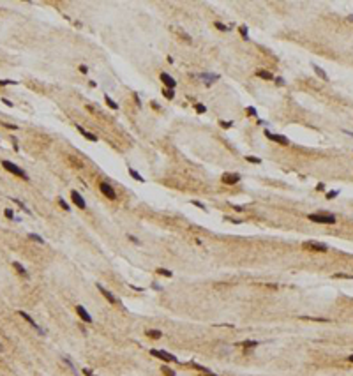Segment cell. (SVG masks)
<instances>
[{
    "mask_svg": "<svg viewBox=\"0 0 353 376\" xmlns=\"http://www.w3.org/2000/svg\"><path fill=\"white\" fill-rule=\"evenodd\" d=\"M307 219L312 223H320V224H334L335 223V217L328 215V214H309Z\"/></svg>",
    "mask_w": 353,
    "mask_h": 376,
    "instance_id": "cell-1",
    "label": "cell"
},
{
    "mask_svg": "<svg viewBox=\"0 0 353 376\" xmlns=\"http://www.w3.org/2000/svg\"><path fill=\"white\" fill-rule=\"evenodd\" d=\"M2 166H4L9 173H12V175H18V177H21L23 180H28V175L23 171L20 166H16L14 163H11V161H2Z\"/></svg>",
    "mask_w": 353,
    "mask_h": 376,
    "instance_id": "cell-2",
    "label": "cell"
},
{
    "mask_svg": "<svg viewBox=\"0 0 353 376\" xmlns=\"http://www.w3.org/2000/svg\"><path fill=\"white\" fill-rule=\"evenodd\" d=\"M302 247H304V249H309V251H320V253H327V251H328L327 244L316 242V240H305V242H302Z\"/></svg>",
    "mask_w": 353,
    "mask_h": 376,
    "instance_id": "cell-3",
    "label": "cell"
},
{
    "mask_svg": "<svg viewBox=\"0 0 353 376\" xmlns=\"http://www.w3.org/2000/svg\"><path fill=\"white\" fill-rule=\"evenodd\" d=\"M150 355L157 357V358H161L163 362H178V358H176L175 355H171V353H168V351H157V350H150Z\"/></svg>",
    "mask_w": 353,
    "mask_h": 376,
    "instance_id": "cell-4",
    "label": "cell"
},
{
    "mask_svg": "<svg viewBox=\"0 0 353 376\" xmlns=\"http://www.w3.org/2000/svg\"><path fill=\"white\" fill-rule=\"evenodd\" d=\"M99 189H101V193H103L108 200H117V193H115V189L108 182H101L99 184Z\"/></svg>",
    "mask_w": 353,
    "mask_h": 376,
    "instance_id": "cell-5",
    "label": "cell"
},
{
    "mask_svg": "<svg viewBox=\"0 0 353 376\" xmlns=\"http://www.w3.org/2000/svg\"><path fill=\"white\" fill-rule=\"evenodd\" d=\"M97 290H99V291H101V295H103L104 298H106V300H108V302H110V304H118V300H117V297H115L113 293H111V291H110V290H106V288H104L103 284H99V283H97Z\"/></svg>",
    "mask_w": 353,
    "mask_h": 376,
    "instance_id": "cell-6",
    "label": "cell"
},
{
    "mask_svg": "<svg viewBox=\"0 0 353 376\" xmlns=\"http://www.w3.org/2000/svg\"><path fill=\"white\" fill-rule=\"evenodd\" d=\"M265 136H267L269 140H272V141L281 143V145H288V143H290V140H288V138H284L282 134H274V132H270V131H265Z\"/></svg>",
    "mask_w": 353,
    "mask_h": 376,
    "instance_id": "cell-7",
    "label": "cell"
},
{
    "mask_svg": "<svg viewBox=\"0 0 353 376\" xmlns=\"http://www.w3.org/2000/svg\"><path fill=\"white\" fill-rule=\"evenodd\" d=\"M76 313H78V316H80V318H81V320H83L85 323H92V316L88 314V311H87V309H85L83 305H76Z\"/></svg>",
    "mask_w": 353,
    "mask_h": 376,
    "instance_id": "cell-8",
    "label": "cell"
},
{
    "mask_svg": "<svg viewBox=\"0 0 353 376\" xmlns=\"http://www.w3.org/2000/svg\"><path fill=\"white\" fill-rule=\"evenodd\" d=\"M161 82L166 85V88H171V90L176 87V80H173L168 72H161Z\"/></svg>",
    "mask_w": 353,
    "mask_h": 376,
    "instance_id": "cell-9",
    "label": "cell"
},
{
    "mask_svg": "<svg viewBox=\"0 0 353 376\" xmlns=\"http://www.w3.org/2000/svg\"><path fill=\"white\" fill-rule=\"evenodd\" d=\"M71 198H73V201H74L76 205H78V207H80L81 210H85V208H87V203H85L83 196H81V194L78 193V191H71Z\"/></svg>",
    "mask_w": 353,
    "mask_h": 376,
    "instance_id": "cell-10",
    "label": "cell"
},
{
    "mask_svg": "<svg viewBox=\"0 0 353 376\" xmlns=\"http://www.w3.org/2000/svg\"><path fill=\"white\" fill-rule=\"evenodd\" d=\"M20 316H21V318H25V320H27V321H28V323H30V325L34 327V328H35V330H37V332H39L41 335H44V330H42L41 327L35 323V320H32V316H28L27 313H25V311H20Z\"/></svg>",
    "mask_w": 353,
    "mask_h": 376,
    "instance_id": "cell-11",
    "label": "cell"
},
{
    "mask_svg": "<svg viewBox=\"0 0 353 376\" xmlns=\"http://www.w3.org/2000/svg\"><path fill=\"white\" fill-rule=\"evenodd\" d=\"M223 182L224 184H237V182H240V175L239 173H224V175H223Z\"/></svg>",
    "mask_w": 353,
    "mask_h": 376,
    "instance_id": "cell-12",
    "label": "cell"
},
{
    "mask_svg": "<svg viewBox=\"0 0 353 376\" xmlns=\"http://www.w3.org/2000/svg\"><path fill=\"white\" fill-rule=\"evenodd\" d=\"M76 129H78L80 132H81V134H83V136L87 138V140H90V141H97V136H95L94 132H88L87 129H83L81 125H76Z\"/></svg>",
    "mask_w": 353,
    "mask_h": 376,
    "instance_id": "cell-13",
    "label": "cell"
},
{
    "mask_svg": "<svg viewBox=\"0 0 353 376\" xmlns=\"http://www.w3.org/2000/svg\"><path fill=\"white\" fill-rule=\"evenodd\" d=\"M145 334L148 335V337H152V339H161V337H163V332H161V330H154V328H148Z\"/></svg>",
    "mask_w": 353,
    "mask_h": 376,
    "instance_id": "cell-14",
    "label": "cell"
},
{
    "mask_svg": "<svg viewBox=\"0 0 353 376\" xmlns=\"http://www.w3.org/2000/svg\"><path fill=\"white\" fill-rule=\"evenodd\" d=\"M256 76H260V78H263V80H269V82H272L274 80V74L272 72H269V71H256Z\"/></svg>",
    "mask_w": 353,
    "mask_h": 376,
    "instance_id": "cell-15",
    "label": "cell"
},
{
    "mask_svg": "<svg viewBox=\"0 0 353 376\" xmlns=\"http://www.w3.org/2000/svg\"><path fill=\"white\" fill-rule=\"evenodd\" d=\"M201 78H203V82H207V83H214L216 80H219L217 74H210V72H205V74H201Z\"/></svg>",
    "mask_w": 353,
    "mask_h": 376,
    "instance_id": "cell-16",
    "label": "cell"
},
{
    "mask_svg": "<svg viewBox=\"0 0 353 376\" xmlns=\"http://www.w3.org/2000/svg\"><path fill=\"white\" fill-rule=\"evenodd\" d=\"M312 69H314V72L322 78V80H325V82H328V76H327V72L323 71L322 67H318V65H312Z\"/></svg>",
    "mask_w": 353,
    "mask_h": 376,
    "instance_id": "cell-17",
    "label": "cell"
},
{
    "mask_svg": "<svg viewBox=\"0 0 353 376\" xmlns=\"http://www.w3.org/2000/svg\"><path fill=\"white\" fill-rule=\"evenodd\" d=\"M129 175H131L134 180H138V182H145V178H143V177H141L138 171H134V168H129Z\"/></svg>",
    "mask_w": 353,
    "mask_h": 376,
    "instance_id": "cell-18",
    "label": "cell"
},
{
    "mask_svg": "<svg viewBox=\"0 0 353 376\" xmlns=\"http://www.w3.org/2000/svg\"><path fill=\"white\" fill-rule=\"evenodd\" d=\"M104 101H106V104H108V106H110V108H111V110H117V108H118V104H117V102L113 101V99H111V97H110V95H108V94H106V95H104Z\"/></svg>",
    "mask_w": 353,
    "mask_h": 376,
    "instance_id": "cell-19",
    "label": "cell"
},
{
    "mask_svg": "<svg viewBox=\"0 0 353 376\" xmlns=\"http://www.w3.org/2000/svg\"><path fill=\"white\" fill-rule=\"evenodd\" d=\"M12 265H14V268H16V270H18V272H20V274L23 275V277H27V275H28V274H27V270L23 268V265H20L18 261H14Z\"/></svg>",
    "mask_w": 353,
    "mask_h": 376,
    "instance_id": "cell-20",
    "label": "cell"
},
{
    "mask_svg": "<svg viewBox=\"0 0 353 376\" xmlns=\"http://www.w3.org/2000/svg\"><path fill=\"white\" fill-rule=\"evenodd\" d=\"M239 32H240V35H242V39H249V30H247L246 25H242L239 28Z\"/></svg>",
    "mask_w": 353,
    "mask_h": 376,
    "instance_id": "cell-21",
    "label": "cell"
},
{
    "mask_svg": "<svg viewBox=\"0 0 353 376\" xmlns=\"http://www.w3.org/2000/svg\"><path fill=\"white\" fill-rule=\"evenodd\" d=\"M157 274H159V275H166V277H173V272H171V270H166V268H163V267H161V268H157Z\"/></svg>",
    "mask_w": 353,
    "mask_h": 376,
    "instance_id": "cell-22",
    "label": "cell"
},
{
    "mask_svg": "<svg viewBox=\"0 0 353 376\" xmlns=\"http://www.w3.org/2000/svg\"><path fill=\"white\" fill-rule=\"evenodd\" d=\"M246 159H247L249 163H252V164H261V159L260 157H254V155H246Z\"/></svg>",
    "mask_w": 353,
    "mask_h": 376,
    "instance_id": "cell-23",
    "label": "cell"
},
{
    "mask_svg": "<svg viewBox=\"0 0 353 376\" xmlns=\"http://www.w3.org/2000/svg\"><path fill=\"white\" fill-rule=\"evenodd\" d=\"M191 367H194V369H198V371H203V373H210L205 366H200V364H196V362H191Z\"/></svg>",
    "mask_w": 353,
    "mask_h": 376,
    "instance_id": "cell-24",
    "label": "cell"
},
{
    "mask_svg": "<svg viewBox=\"0 0 353 376\" xmlns=\"http://www.w3.org/2000/svg\"><path fill=\"white\" fill-rule=\"evenodd\" d=\"M28 237H30L32 240H35L37 244H44V238H42V237H39V235H35V233H30V235H28Z\"/></svg>",
    "mask_w": 353,
    "mask_h": 376,
    "instance_id": "cell-25",
    "label": "cell"
},
{
    "mask_svg": "<svg viewBox=\"0 0 353 376\" xmlns=\"http://www.w3.org/2000/svg\"><path fill=\"white\" fill-rule=\"evenodd\" d=\"M161 371H163V373H164V374H166V376H175V373H173V369H170V367H168V366H163V367H161Z\"/></svg>",
    "mask_w": 353,
    "mask_h": 376,
    "instance_id": "cell-26",
    "label": "cell"
},
{
    "mask_svg": "<svg viewBox=\"0 0 353 376\" xmlns=\"http://www.w3.org/2000/svg\"><path fill=\"white\" fill-rule=\"evenodd\" d=\"M163 94H164V97H166V99H173V90H171V88H164V90H163Z\"/></svg>",
    "mask_w": 353,
    "mask_h": 376,
    "instance_id": "cell-27",
    "label": "cell"
},
{
    "mask_svg": "<svg viewBox=\"0 0 353 376\" xmlns=\"http://www.w3.org/2000/svg\"><path fill=\"white\" fill-rule=\"evenodd\" d=\"M332 277H335V279H353V275H346V274H334Z\"/></svg>",
    "mask_w": 353,
    "mask_h": 376,
    "instance_id": "cell-28",
    "label": "cell"
},
{
    "mask_svg": "<svg viewBox=\"0 0 353 376\" xmlns=\"http://www.w3.org/2000/svg\"><path fill=\"white\" fill-rule=\"evenodd\" d=\"M12 201H14V203H18V205H20V207H21V208H23V210H25V212H27V214H32V212H30V210H28V208H27V207H25V205L21 203L20 200H16V198H12Z\"/></svg>",
    "mask_w": 353,
    "mask_h": 376,
    "instance_id": "cell-29",
    "label": "cell"
},
{
    "mask_svg": "<svg viewBox=\"0 0 353 376\" xmlns=\"http://www.w3.org/2000/svg\"><path fill=\"white\" fill-rule=\"evenodd\" d=\"M242 344H244V346H258L260 343H258V341H249V339H247V341H244Z\"/></svg>",
    "mask_w": 353,
    "mask_h": 376,
    "instance_id": "cell-30",
    "label": "cell"
},
{
    "mask_svg": "<svg viewBox=\"0 0 353 376\" xmlns=\"http://www.w3.org/2000/svg\"><path fill=\"white\" fill-rule=\"evenodd\" d=\"M5 217H9V219H14V217H16V215H14V212H12V210H11V208H5Z\"/></svg>",
    "mask_w": 353,
    "mask_h": 376,
    "instance_id": "cell-31",
    "label": "cell"
},
{
    "mask_svg": "<svg viewBox=\"0 0 353 376\" xmlns=\"http://www.w3.org/2000/svg\"><path fill=\"white\" fill-rule=\"evenodd\" d=\"M0 85H18V82H14V80H2Z\"/></svg>",
    "mask_w": 353,
    "mask_h": 376,
    "instance_id": "cell-32",
    "label": "cell"
},
{
    "mask_svg": "<svg viewBox=\"0 0 353 376\" xmlns=\"http://www.w3.org/2000/svg\"><path fill=\"white\" fill-rule=\"evenodd\" d=\"M216 27H217L219 30H223V32H226V30H229V27H226V25H223V23H216Z\"/></svg>",
    "mask_w": 353,
    "mask_h": 376,
    "instance_id": "cell-33",
    "label": "cell"
},
{
    "mask_svg": "<svg viewBox=\"0 0 353 376\" xmlns=\"http://www.w3.org/2000/svg\"><path fill=\"white\" fill-rule=\"evenodd\" d=\"M194 108H196V111H198V113H205V111H207V108H205L203 104H196Z\"/></svg>",
    "mask_w": 353,
    "mask_h": 376,
    "instance_id": "cell-34",
    "label": "cell"
},
{
    "mask_svg": "<svg viewBox=\"0 0 353 376\" xmlns=\"http://www.w3.org/2000/svg\"><path fill=\"white\" fill-rule=\"evenodd\" d=\"M58 203H60V207H62L64 210H69V208H71V207H69V205L65 203V201H64L62 198H58Z\"/></svg>",
    "mask_w": 353,
    "mask_h": 376,
    "instance_id": "cell-35",
    "label": "cell"
},
{
    "mask_svg": "<svg viewBox=\"0 0 353 376\" xmlns=\"http://www.w3.org/2000/svg\"><path fill=\"white\" fill-rule=\"evenodd\" d=\"M337 193H339V191H330V193H327V198H328V200H332V198H335V196H337Z\"/></svg>",
    "mask_w": 353,
    "mask_h": 376,
    "instance_id": "cell-36",
    "label": "cell"
},
{
    "mask_svg": "<svg viewBox=\"0 0 353 376\" xmlns=\"http://www.w3.org/2000/svg\"><path fill=\"white\" fill-rule=\"evenodd\" d=\"M83 374H85V376H95L92 371H90V369H83Z\"/></svg>",
    "mask_w": 353,
    "mask_h": 376,
    "instance_id": "cell-37",
    "label": "cell"
},
{
    "mask_svg": "<svg viewBox=\"0 0 353 376\" xmlns=\"http://www.w3.org/2000/svg\"><path fill=\"white\" fill-rule=\"evenodd\" d=\"M274 82L277 83V85H284V80H282V78H274Z\"/></svg>",
    "mask_w": 353,
    "mask_h": 376,
    "instance_id": "cell-38",
    "label": "cell"
},
{
    "mask_svg": "<svg viewBox=\"0 0 353 376\" xmlns=\"http://www.w3.org/2000/svg\"><path fill=\"white\" fill-rule=\"evenodd\" d=\"M193 205H196L198 208H205V205H203V203H200V201H193Z\"/></svg>",
    "mask_w": 353,
    "mask_h": 376,
    "instance_id": "cell-39",
    "label": "cell"
},
{
    "mask_svg": "<svg viewBox=\"0 0 353 376\" xmlns=\"http://www.w3.org/2000/svg\"><path fill=\"white\" fill-rule=\"evenodd\" d=\"M4 125H5V127H9V129H18L16 125H12V124H7V122H4Z\"/></svg>",
    "mask_w": 353,
    "mask_h": 376,
    "instance_id": "cell-40",
    "label": "cell"
},
{
    "mask_svg": "<svg viewBox=\"0 0 353 376\" xmlns=\"http://www.w3.org/2000/svg\"><path fill=\"white\" fill-rule=\"evenodd\" d=\"M2 102H4V104H7V106H12V102H11V101H7V99H5V97H4V99H2Z\"/></svg>",
    "mask_w": 353,
    "mask_h": 376,
    "instance_id": "cell-41",
    "label": "cell"
},
{
    "mask_svg": "<svg viewBox=\"0 0 353 376\" xmlns=\"http://www.w3.org/2000/svg\"><path fill=\"white\" fill-rule=\"evenodd\" d=\"M247 113H249V115H256V110H254V108H249V110H247Z\"/></svg>",
    "mask_w": 353,
    "mask_h": 376,
    "instance_id": "cell-42",
    "label": "cell"
},
{
    "mask_svg": "<svg viewBox=\"0 0 353 376\" xmlns=\"http://www.w3.org/2000/svg\"><path fill=\"white\" fill-rule=\"evenodd\" d=\"M80 71H81V72H87L88 69H87V65H80Z\"/></svg>",
    "mask_w": 353,
    "mask_h": 376,
    "instance_id": "cell-43",
    "label": "cell"
},
{
    "mask_svg": "<svg viewBox=\"0 0 353 376\" xmlns=\"http://www.w3.org/2000/svg\"><path fill=\"white\" fill-rule=\"evenodd\" d=\"M348 362H351V364H353V355H350V357H348Z\"/></svg>",
    "mask_w": 353,
    "mask_h": 376,
    "instance_id": "cell-44",
    "label": "cell"
},
{
    "mask_svg": "<svg viewBox=\"0 0 353 376\" xmlns=\"http://www.w3.org/2000/svg\"><path fill=\"white\" fill-rule=\"evenodd\" d=\"M344 132H346L348 136H351V138H353V132H351V131H344Z\"/></svg>",
    "mask_w": 353,
    "mask_h": 376,
    "instance_id": "cell-45",
    "label": "cell"
},
{
    "mask_svg": "<svg viewBox=\"0 0 353 376\" xmlns=\"http://www.w3.org/2000/svg\"><path fill=\"white\" fill-rule=\"evenodd\" d=\"M203 376H205V374H203ZM207 376H216V374H212V373H207Z\"/></svg>",
    "mask_w": 353,
    "mask_h": 376,
    "instance_id": "cell-46",
    "label": "cell"
},
{
    "mask_svg": "<svg viewBox=\"0 0 353 376\" xmlns=\"http://www.w3.org/2000/svg\"><path fill=\"white\" fill-rule=\"evenodd\" d=\"M2 350H4V346H2V344H0V351H2Z\"/></svg>",
    "mask_w": 353,
    "mask_h": 376,
    "instance_id": "cell-47",
    "label": "cell"
}]
</instances>
